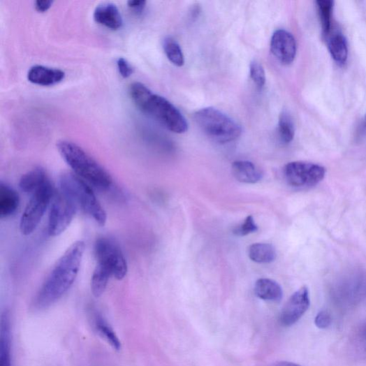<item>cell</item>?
<instances>
[{
  "mask_svg": "<svg viewBox=\"0 0 366 366\" xmlns=\"http://www.w3.org/2000/svg\"><path fill=\"white\" fill-rule=\"evenodd\" d=\"M85 251V243L79 240L61 256L34 298L32 310L47 309L68 292L78 277Z\"/></svg>",
  "mask_w": 366,
  "mask_h": 366,
  "instance_id": "6da1fadb",
  "label": "cell"
},
{
  "mask_svg": "<svg viewBox=\"0 0 366 366\" xmlns=\"http://www.w3.org/2000/svg\"><path fill=\"white\" fill-rule=\"evenodd\" d=\"M130 96L135 105L142 112L154 117L168 131L182 134L188 131L189 124L184 116L165 98L152 94L141 82L130 87Z\"/></svg>",
  "mask_w": 366,
  "mask_h": 366,
  "instance_id": "7a4b0ae2",
  "label": "cell"
},
{
  "mask_svg": "<svg viewBox=\"0 0 366 366\" xmlns=\"http://www.w3.org/2000/svg\"><path fill=\"white\" fill-rule=\"evenodd\" d=\"M59 154L74 171L89 185L101 191H108L112 186L109 173L77 144L61 140L57 144Z\"/></svg>",
  "mask_w": 366,
  "mask_h": 366,
  "instance_id": "3957f363",
  "label": "cell"
},
{
  "mask_svg": "<svg viewBox=\"0 0 366 366\" xmlns=\"http://www.w3.org/2000/svg\"><path fill=\"white\" fill-rule=\"evenodd\" d=\"M59 189L69 194L75 201L78 208L98 225H105L107 213L93 189L87 182L75 174L67 173L60 177Z\"/></svg>",
  "mask_w": 366,
  "mask_h": 366,
  "instance_id": "277c9868",
  "label": "cell"
},
{
  "mask_svg": "<svg viewBox=\"0 0 366 366\" xmlns=\"http://www.w3.org/2000/svg\"><path fill=\"white\" fill-rule=\"evenodd\" d=\"M196 124L210 139L219 143L236 140L242 134V129L235 120L214 108H205L194 115Z\"/></svg>",
  "mask_w": 366,
  "mask_h": 366,
  "instance_id": "5b68a950",
  "label": "cell"
},
{
  "mask_svg": "<svg viewBox=\"0 0 366 366\" xmlns=\"http://www.w3.org/2000/svg\"><path fill=\"white\" fill-rule=\"evenodd\" d=\"M78 206L73 198L62 189L55 191L51 202L47 231L50 236L64 233L72 223Z\"/></svg>",
  "mask_w": 366,
  "mask_h": 366,
  "instance_id": "8992f818",
  "label": "cell"
},
{
  "mask_svg": "<svg viewBox=\"0 0 366 366\" xmlns=\"http://www.w3.org/2000/svg\"><path fill=\"white\" fill-rule=\"evenodd\" d=\"M94 249L97 264L107 268L118 281L126 277L128 272L126 258L115 240L108 237H99Z\"/></svg>",
  "mask_w": 366,
  "mask_h": 366,
  "instance_id": "52a82bcc",
  "label": "cell"
},
{
  "mask_svg": "<svg viewBox=\"0 0 366 366\" xmlns=\"http://www.w3.org/2000/svg\"><path fill=\"white\" fill-rule=\"evenodd\" d=\"M55 191L52 183L31 196L20 219V228L24 235L32 234L40 224L51 204Z\"/></svg>",
  "mask_w": 366,
  "mask_h": 366,
  "instance_id": "ba28073f",
  "label": "cell"
},
{
  "mask_svg": "<svg viewBox=\"0 0 366 366\" xmlns=\"http://www.w3.org/2000/svg\"><path fill=\"white\" fill-rule=\"evenodd\" d=\"M284 173L290 186L303 188L317 185L325 177V169L312 163L295 161L288 163Z\"/></svg>",
  "mask_w": 366,
  "mask_h": 366,
  "instance_id": "9c48e42d",
  "label": "cell"
},
{
  "mask_svg": "<svg viewBox=\"0 0 366 366\" xmlns=\"http://www.w3.org/2000/svg\"><path fill=\"white\" fill-rule=\"evenodd\" d=\"M310 307L309 291L303 286L294 293L284 307L280 321L283 325L289 327L296 323L306 314Z\"/></svg>",
  "mask_w": 366,
  "mask_h": 366,
  "instance_id": "30bf717a",
  "label": "cell"
},
{
  "mask_svg": "<svg viewBox=\"0 0 366 366\" xmlns=\"http://www.w3.org/2000/svg\"><path fill=\"white\" fill-rule=\"evenodd\" d=\"M270 50L279 62L284 65H289L293 62L296 55L295 39L285 29L277 30L271 38Z\"/></svg>",
  "mask_w": 366,
  "mask_h": 366,
  "instance_id": "8fae6325",
  "label": "cell"
},
{
  "mask_svg": "<svg viewBox=\"0 0 366 366\" xmlns=\"http://www.w3.org/2000/svg\"><path fill=\"white\" fill-rule=\"evenodd\" d=\"M66 73L59 69L43 66H35L27 73L29 82L41 86H52L62 82Z\"/></svg>",
  "mask_w": 366,
  "mask_h": 366,
  "instance_id": "7c38bea8",
  "label": "cell"
},
{
  "mask_svg": "<svg viewBox=\"0 0 366 366\" xmlns=\"http://www.w3.org/2000/svg\"><path fill=\"white\" fill-rule=\"evenodd\" d=\"M0 366H13L10 316L5 312L0 321Z\"/></svg>",
  "mask_w": 366,
  "mask_h": 366,
  "instance_id": "4fadbf2b",
  "label": "cell"
},
{
  "mask_svg": "<svg viewBox=\"0 0 366 366\" xmlns=\"http://www.w3.org/2000/svg\"><path fill=\"white\" fill-rule=\"evenodd\" d=\"M50 182L46 171L38 167L28 171L21 177L19 186L22 192L32 196L50 184Z\"/></svg>",
  "mask_w": 366,
  "mask_h": 366,
  "instance_id": "5bb4252c",
  "label": "cell"
},
{
  "mask_svg": "<svg viewBox=\"0 0 366 366\" xmlns=\"http://www.w3.org/2000/svg\"><path fill=\"white\" fill-rule=\"evenodd\" d=\"M94 17L98 24L112 30L120 29L124 24L118 8L112 3L99 5L94 11Z\"/></svg>",
  "mask_w": 366,
  "mask_h": 366,
  "instance_id": "9a60e30c",
  "label": "cell"
},
{
  "mask_svg": "<svg viewBox=\"0 0 366 366\" xmlns=\"http://www.w3.org/2000/svg\"><path fill=\"white\" fill-rule=\"evenodd\" d=\"M20 206L18 193L7 183H0V218L8 219L17 212Z\"/></svg>",
  "mask_w": 366,
  "mask_h": 366,
  "instance_id": "2e32d148",
  "label": "cell"
},
{
  "mask_svg": "<svg viewBox=\"0 0 366 366\" xmlns=\"http://www.w3.org/2000/svg\"><path fill=\"white\" fill-rule=\"evenodd\" d=\"M232 173L237 181L247 184H255L263 176L262 171L254 163L247 161L234 162Z\"/></svg>",
  "mask_w": 366,
  "mask_h": 366,
  "instance_id": "e0dca14e",
  "label": "cell"
},
{
  "mask_svg": "<svg viewBox=\"0 0 366 366\" xmlns=\"http://www.w3.org/2000/svg\"><path fill=\"white\" fill-rule=\"evenodd\" d=\"M254 291L257 297L268 301L279 302L284 295L281 286L277 281L268 279L258 280L255 284Z\"/></svg>",
  "mask_w": 366,
  "mask_h": 366,
  "instance_id": "ac0fdd59",
  "label": "cell"
},
{
  "mask_svg": "<svg viewBox=\"0 0 366 366\" xmlns=\"http://www.w3.org/2000/svg\"><path fill=\"white\" fill-rule=\"evenodd\" d=\"M329 52L332 59L340 65L346 63L349 49L346 39L340 34L333 35L328 42Z\"/></svg>",
  "mask_w": 366,
  "mask_h": 366,
  "instance_id": "d6986e66",
  "label": "cell"
},
{
  "mask_svg": "<svg viewBox=\"0 0 366 366\" xmlns=\"http://www.w3.org/2000/svg\"><path fill=\"white\" fill-rule=\"evenodd\" d=\"M249 256L258 263H270L277 258L276 249L271 244L254 243L249 248Z\"/></svg>",
  "mask_w": 366,
  "mask_h": 366,
  "instance_id": "ffe728a7",
  "label": "cell"
},
{
  "mask_svg": "<svg viewBox=\"0 0 366 366\" xmlns=\"http://www.w3.org/2000/svg\"><path fill=\"white\" fill-rule=\"evenodd\" d=\"M111 277L112 274L107 268L96 265L91 279V291L95 297L99 298L104 293Z\"/></svg>",
  "mask_w": 366,
  "mask_h": 366,
  "instance_id": "44dd1931",
  "label": "cell"
},
{
  "mask_svg": "<svg viewBox=\"0 0 366 366\" xmlns=\"http://www.w3.org/2000/svg\"><path fill=\"white\" fill-rule=\"evenodd\" d=\"M94 315V325L97 332L112 349L119 351L121 349V343L115 331L101 314L96 312Z\"/></svg>",
  "mask_w": 366,
  "mask_h": 366,
  "instance_id": "7402d4cb",
  "label": "cell"
},
{
  "mask_svg": "<svg viewBox=\"0 0 366 366\" xmlns=\"http://www.w3.org/2000/svg\"><path fill=\"white\" fill-rule=\"evenodd\" d=\"M163 50L170 62L177 67H182L185 64L184 55L175 40L170 37L163 41Z\"/></svg>",
  "mask_w": 366,
  "mask_h": 366,
  "instance_id": "603a6c76",
  "label": "cell"
},
{
  "mask_svg": "<svg viewBox=\"0 0 366 366\" xmlns=\"http://www.w3.org/2000/svg\"><path fill=\"white\" fill-rule=\"evenodd\" d=\"M323 34L328 36L331 28V18L334 3L331 0H319L316 2Z\"/></svg>",
  "mask_w": 366,
  "mask_h": 366,
  "instance_id": "cb8c5ba5",
  "label": "cell"
},
{
  "mask_svg": "<svg viewBox=\"0 0 366 366\" xmlns=\"http://www.w3.org/2000/svg\"><path fill=\"white\" fill-rule=\"evenodd\" d=\"M279 134L281 140L288 144L293 141L295 136V126L292 117L287 112H283L279 117Z\"/></svg>",
  "mask_w": 366,
  "mask_h": 366,
  "instance_id": "d4e9b609",
  "label": "cell"
},
{
  "mask_svg": "<svg viewBox=\"0 0 366 366\" xmlns=\"http://www.w3.org/2000/svg\"><path fill=\"white\" fill-rule=\"evenodd\" d=\"M250 75L259 89L264 87L266 80L265 70L257 61H254L250 66Z\"/></svg>",
  "mask_w": 366,
  "mask_h": 366,
  "instance_id": "484cf974",
  "label": "cell"
},
{
  "mask_svg": "<svg viewBox=\"0 0 366 366\" xmlns=\"http://www.w3.org/2000/svg\"><path fill=\"white\" fill-rule=\"evenodd\" d=\"M258 227L253 217H248L245 221L233 229V233L240 237L247 236L257 232Z\"/></svg>",
  "mask_w": 366,
  "mask_h": 366,
  "instance_id": "4316f807",
  "label": "cell"
},
{
  "mask_svg": "<svg viewBox=\"0 0 366 366\" xmlns=\"http://www.w3.org/2000/svg\"><path fill=\"white\" fill-rule=\"evenodd\" d=\"M117 67L119 75L124 78H129L133 73V67L125 58L119 57L117 59Z\"/></svg>",
  "mask_w": 366,
  "mask_h": 366,
  "instance_id": "83f0119b",
  "label": "cell"
},
{
  "mask_svg": "<svg viewBox=\"0 0 366 366\" xmlns=\"http://www.w3.org/2000/svg\"><path fill=\"white\" fill-rule=\"evenodd\" d=\"M332 323L330 314L326 311H322L318 314L315 319L316 325L321 329L328 328Z\"/></svg>",
  "mask_w": 366,
  "mask_h": 366,
  "instance_id": "f1b7e54d",
  "label": "cell"
},
{
  "mask_svg": "<svg viewBox=\"0 0 366 366\" xmlns=\"http://www.w3.org/2000/svg\"><path fill=\"white\" fill-rule=\"evenodd\" d=\"M146 3H147L142 1V0H130V1L128 2V6L132 10L135 11L136 13L140 14L144 10Z\"/></svg>",
  "mask_w": 366,
  "mask_h": 366,
  "instance_id": "f546056e",
  "label": "cell"
},
{
  "mask_svg": "<svg viewBox=\"0 0 366 366\" xmlns=\"http://www.w3.org/2000/svg\"><path fill=\"white\" fill-rule=\"evenodd\" d=\"M53 2L50 0H38L35 3L36 10L41 13L47 12L52 6Z\"/></svg>",
  "mask_w": 366,
  "mask_h": 366,
  "instance_id": "4dcf8cb0",
  "label": "cell"
},
{
  "mask_svg": "<svg viewBox=\"0 0 366 366\" xmlns=\"http://www.w3.org/2000/svg\"><path fill=\"white\" fill-rule=\"evenodd\" d=\"M358 134L359 135V137H361L366 134V114L365 115L363 119Z\"/></svg>",
  "mask_w": 366,
  "mask_h": 366,
  "instance_id": "1f68e13d",
  "label": "cell"
},
{
  "mask_svg": "<svg viewBox=\"0 0 366 366\" xmlns=\"http://www.w3.org/2000/svg\"><path fill=\"white\" fill-rule=\"evenodd\" d=\"M272 366H301V365L294 363L288 362V361H281V362L277 363V364H274Z\"/></svg>",
  "mask_w": 366,
  "mask_h": 366,
  "instance_id": "d6a6232c",
  "label": "cell"
}]
</instances>
